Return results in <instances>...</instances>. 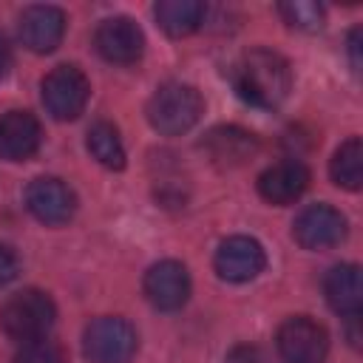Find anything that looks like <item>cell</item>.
I'll use <instances>...</instances> for the list:
<instances>
[{
    "label": "cell",
    "mask_w": 363,
    "mask_h": 363,
    "mask_svg": "<svg viewBox=\"0 0 363 363\" xmlns=\"http://www.w3.org/2000/svg\"><path fill=\"white\" fill-rule=\"evenodd\" d=\"M275 346L284 363H323L329 352V335L318 320L292 315L278 326Z\"/></svg>",
    "instance_id": "8992f818"
},
{
    "label": "cell",
    "mask_w": 363,
    "mask_h": 363,
    "mask_svg": "<svg viewBox=\"0 0 363 363\" xmlns=\"http://www.w3.org/2000/svg\"><path fill=\"white\" fill-rule=\"evenodd\" d=\"M14 278H17V255L6 244H0V286H6Z\"/></svg>",
    "instance_id": "7402d4cb"
},
{
    "label": "cell",
    "mask_w": 363,
    "mask_h": 363,
    "mask_svg": "<svg viewBox=\"0 0 363 363\" xmlns=\"http://www.w3.org/2000/svg\"><path fill=\"white\" fill-rule=\"evenodd\" d=\"M201 147L210 156V162H216L221 167H235V164H244L258 150V142L252 133H247L235 125H218L204 136Z\"/></svg>",
    "instance_id": "9a60e30c"
},
{
    "label": "cell",
    "mask_w": 363,
    "mask_h": 363,
    "mask_svg": "<svg viewBox=\"0 0 363 363\" xmlns=\"http://www.w3.org/2000/svg\"><path fill=\"white\" fill-rule=\"evenodd\" d=\"M94 45L102 60L113 65H130L145 51V34L130 17H108L94 34Z\"/></svg>",
    "instance_id": "8fae6325"
},
{
    "label": "cell",
    "mask_w": 363,
    "mask_h": 363,
    "mask_svg": "<svg viewBox=\"0 0 363 363\" xmlns=\"http://www.w3.org/2000/svg\"><path fill=\"white\" fill-rule=\"evenodd\" d=\"M11 363H62V352L54 340L48 337H37L28 343H20L17 354Z\"/></svg>",
    "instance_id": "44dd1931"
},
{
    "label": "cell",
    "mask_w": 363,
    "mask_h": 363,
    "mask_svg": "<svg viewBox=\"0 0 363 363\" xmlns=\"http://www.w3.org/2000/svg\"><path fill=\"white\" fill-rule=\"evenodd\" d=\"M82 352L94 363H128L136 352V329L116 315L94 318L85 326Z\"/></svg>",
    "instance_id": "5b68a950"
},
{
    "label": "cell",
    "mask_w": 363,
    "mask_h": 363,
    "mask_svg": "<svg viewBox=\"0 0 363 363\" xmlns=\"http://www.w3.org/2000/svg\"><path fill=\"white\" fill-rule=\"evenodd\" d=\"M332 182L343 190H360L363 187V142L357 136H349L329 162Z\"/></svg>",
    "instance_id": "ac0fdd59"
},
{
    "label": "cell",
    "mask_w": 363,
    "mask_h": 363,
    "mask_svg": "<svg viewBox=\"0 0 363 363\" xmlns=\"http://www.w3.org/2000/svg\"><path fill=\"white\" fill-rule=\"evenodd\" d=\"M40 96H43L45 111L54 119L68 122L85 111L88 96H91V82L77 65H57L43 77Z\"/></svg>",
    "instance_id": "277c9868"
},
{
    "label": "cell",
    "mask_w": 363,
    "mask_h": 363,
    "mask_svg": "<svg viewBox=\"0 0 363 363\" xmlns=\"http://www.w3.org/2000/svg\"><path fill=\"white\" fill-rule=\"evenodd\" d=\"M227 363H267V357L261 354V349L255 346H235L227 354Z\"/></svg>",
    "instance_id": "603a6c76"
},
{
    "label": "cell",
    "mask_w": 363,
    "mask_h": 363,
    "mask_svg": "<svg viewBox=\"0 0 363 363\" xmlns=\"http://www.w3.org/2000/svg\"><path fill=\"white\" fill-rule=\"evenodd\" d=\"M26 207L37 221H43L48 227H60V224L71 221V216L77 210V196L62 179L40 176L26 187Z\"/></svg>",
    "instance_id": "ba28073f"
},
{
    "label": "cell",
    "mask_w": 363,
    "mask_h": 363,
    "mask_svg": "<svg viewBox=\"0 0 363 363\" xmlns=\"http://www.w3.org/2000/svg\"><path fill=\"white\" fill-rule=\"evenodd\" d=\"M9 68H11V51H9V43L0 37V79L9 74Z\"/></svg>",
    "instance_id": "d4e9b609"
},
{
    "label": "cell",
    "mask_w": 363,
    "mask_h": 363,
    "mask_svg": "<svg viewBox=\"0 0 363 363\" xmlns=\"http://www.w3.org/2000/svg\"><path fill=\"white\" fill-rule=\"evenodd\" d=\"M323 295L337 315H360L363 306V281L357 264H337L323 278Z\"/></svg>",
    "instance_id": "2e32d148"
},
{
    "label": "cell",
    "mask_w": 363,
    "mask_h": 363,
    "mask_svg": "<svg viewBox=\"0 0 363 363\" xmlns=\"http://www.w3.org/2000/svg\"><path fill=\"white\" fill-rule=\"evenodd\" d=\"M349 54H352V68L357 71L360 68V28L357 26L349 31Z\"/></svg>",
    "instance_id": "cb8c5ba5"
},
{
    "label": "cell",
    "mask_w": 363,
    "mask_h": 363,
    "mask_svg": "<svg viewBox=\"0 0 363 363\" xmlns=\"http://www.w3.org/2000/svg\"><path fill=\"white\" fill-rule=\"evenodd\" d=\"M17 31H20V40H23V45L28 51H34V54H51L62 43L65 14H62V9L48 6V3L28 6L20 14Z\"/></svg>",
    "instance_id": "7c38bea8"
},
{
    "label": "cell",
    "mask_w": 363,
    "mask_h": 363,
    "mask_svg": "<svg viewBox=\"0 0 363 363\" xmlns=\"http://www.w3.org/2000/svg\"><path fill=\"white\" fill-rule=\"evenodd\" d=\"M292 238L303 250H332L346 238V216L332 204H309L298 213Z\"/></svg>",
    "instance_id": "52a82bcc"
},
{
    "label": "cell",
    "mask_w": 363,
    "mask_h": 363,
    "mask_svg": "<svg viewBox=\"0 0 363 363\" xmlns=\"http://www.w3.org/2000/svg\"><path fill=\"white\" fill-rule=\"evenodd\" d=\"M204 113V99L193 85L167 82L153 91L147 99V122L162 136H182L187 133Z\"/></svg>",
    "instance_id": "7a4b0ae2"
},
{
    "label": "cell",
    "mask_w": 363,
    "mask_h": 363,
    "mask_svg": "<svg viewBox=\"0 0 363 363\" xmlns=\"http://www.w3.org/2000/svg\"><path fill=\"white\" fill-rule=\"evenodd\" d=\"M43 128L28 111H9L0 116V159L26 162L37 153Z\"/></svg>",
    "instance_id": "5bb4252c"
},
{
    "label": "cell",
    "mask_w": 363,
    "mask_h": 363,
    "mask_svg": "<svg viewBox=\"0 0 363 363\" xmlns=\"http://www.w3.org/2000/svg\"><path fill=\"white\" fill-rule=\"evenodd\" d=\"M153 14H156V23H159V28L164 34L187 37L201 26L204 3L201 0H159Z\"/></svg>",
    "instance_id": "e0dca14e"
},
{
    "label": "cell",
    "mask_w": 363,
    "mask_h": 363,
    "mask_svg": "<svg viewBox=\"0 0 363 363\" xmlns=\"http://www.w3.org/2000/svg\"><path fill=\"white\" fill-rule=\"evenodd\" d=\"M278 14L284 17V23H289L298 31H318L323 26V6H318L312 0H286V3H278Z\"/></svg>",
    "instance_id": "ffe728a7"
},
{
    "label": "cell",
    "mask_w": 363,
    "mask_h": 363,
    "mask_svg": "<svg viewBox=\"0 0 363 363\" xmlns=\"http://www.w3.org/2000/svg\"><path fill=\"white\" fill-rule=\"evenodd\" d=\"M57 306L48 292L40 289H23L14 292L3 306H0V326L11 340L28 343L37 337H45L48 329L54 326Z\"/></svg>",
    "instance_id": "3957f363"
},
{
    "label": "cell",
    "mask_w": 363,
    "mask_h": 363,
    "mask_svg": "<svg viewBox=\"0 0 363 363\" xmlns=\"http://www.w3.org/2000/svg\"><path fill=\"white\" fill-rule=\"evenodd\" d=\"M267 264V255H264V247L250 238V235H230L218 244L216 250V258H213V267L218 272V278L230 281V284H244V281H252L255 275H261Z\"/></svg>",
    "instance_id": "30bf717a"
},
{
    "label": "cell",
    "mask_w": 363,
    "mask_h": 363,
    "mask_svg": "<svg viewBox=\"0 0 363 363\" xmlns=\"http://www.w3.org/2000/svg\"><path fill=\"white\" fill-rule=\"evenodd\" d=\"M142 286H145V298L159 312H176L190 298V272L182 261L164 258V261H156L145 272Z\"/></svg>",
    "instance_id": "9c48e42d"
},
{
    "label": "cell",
    "mask_w": 363,
    "mask_h": 363,
    "mask_svg": "<svg viewBox=\"0 0 363 363\" xmlns=\"http://www.w3.org/2000/svg\"><path fill=\"white\" fill-rule=\"evenodd\" d=\"M88 153L108 170H122L125 167V147L119 139V130L111 122H94L88 128Z\"/></svg>",
    "instance_id": "d6986e66"
},
{
    "label": "cell",
    "mask_w": 363,
    "mask_h": 363,
    "mask_svg": "<svg viewBox=\"0 0 363 363\" xmlns=\"http://www.w3.org/2000/svg\"><path fill=\"white\" fill-rule=\"evenodd\" d=\"M306 187H309V170L298 159L275 162V164H269L258 176V193H261V199L269 201V204H278V207L298 201Z\"/></svg>",
    "instance_id": "4fadbf2b"
},
{
    "label": "cell",
    "mask_w": 363,
    "mask_h": 363,
    "mask_svg": "<svg viewBox=\"0 0 363 363\" xmlns=\"http://www.w3.org/2000/svg\"><path fill=\"white\" fill-rule=\"evenodd\" d=\"M233 88L235 94L255 108H278L292 91V68L289 62L269 48H252L238 57L233 65Z\"/></svg>",
    "instance_id": "6da1fadb"
}]
</instances>
